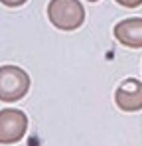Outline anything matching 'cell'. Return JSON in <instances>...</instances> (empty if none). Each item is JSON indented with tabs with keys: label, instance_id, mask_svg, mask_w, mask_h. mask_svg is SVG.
I'll list each match as a JSON object with an SVG mask.
<instances>
[{
	"label": "cell",
	"instance_id": "6da1fadb",
	"mask_svg": "<svg viewBox=\"0 0 142 146\" xmlns=\"http://www.w3.org/2000/svg\"><path fill=\"white\" fill-rule=\"evenodd\" d=\"M47 18L57 30L71 32L85 22V8L79 0H49Z\"/></svg>",
	"mask_w": 142,
	"mask_h": 146
},
{
	"label": "cell",
	"instance_id": "277c9868",
	"mask_svg": "<svg viewBox=\"0 0 142 146\" xmlns=\"http://www.w3.org/2000/svg\"><path fill=\"white\" fill-rule=\"evenodd\" d=\"M115 103L124 113L142 111V81L134 77L124 79L115 91Z\"/></svg>",
	"mask_w": 142,
	"mask_h": 146
},
{
	"label": "cell",
	"instance_id": "8992f818",
	"mask_svg": "<svg viewBox=\"0 0 142 146\" xmlns=\"http://www.w3.org/2000/svg\"><path fill=\"white\" fill-rule=\"evenodd\" d=\"M117 2L124 8H138L142 4V0H117Z\"/></svg>",
	"mask_w": 142,
	"mask_h": 146
},
{
	"label": "cell",
	"instance_id": "ba28073f",
	"mask_svg": "<svg viewBox=\"0 0 142 146\" xmlns=\"http://www.w3.org/2000/svg\"><path fill=\"white\" fill-rule=\"evenodd\" d=\"M89 2H97V0H89Z\"/></svg>",
	"mask_w": 142,
	"mask_h": 146
},
{
	"label": "cell",
	"instance_id": "52a82bcc",
	"mask_svg": "<svg viewBox=\"0 0 142 146\" xmlns=\"http://www.w3.org/2000/svg\"><path fill=\"white\" fill-rule=\"evenodd\" d=\"M4 6H10V8H16V6H22L26 4V0H0Z\"/></svg>",
	"mask_w": 142,
	"mask_h": 146
},
{
	"label": "cell",
	"instance_id": "5b68a950",
	"mask_svg": "<svg viewBox=\"0 0 142 146\" xmlns=\"http://www.w3.org/2000/svg\"><path fill=\"white\" fill-rule=\"evenodd\" d=\"M115 38L120 46L142 48V18H126L115 26Z\"/></svg>",
	"mask_w": 142,
	"mask_h": 146
},
{
	"label": "cell",
	"instance_id": "7a4b0ae2",
	"mask_svg": "<svg viewBox=\"0 0 142 146\" xmlns=\"http://www.w3.org/2000/svg\"><path fill=\"white\" fill-rule=\"evenodd\" d=\"M30 89V75L18 65L0 67V101L14 103L26 97Z\"/></svg>",
	"mask_w": 142,
	"mask_h": 146
},
{
	"label": "cell",
	"instance_id": "3957f363",
	"mask_svg": "<svg viewBox=\"0 0 142 146\" xmlns=\"http://www.w3.org/2000/svg\"><path fill=\"white\" fill-rule=\"evenodd\" d=\"M28 132V117L22 109L0 111V144H16Z\"/></svg>",
	"mask_w": 142,
	"mask_h": 146
}]
</instances>
